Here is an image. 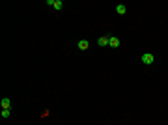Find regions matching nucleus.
Wrapping results in <instances>:
<instances>
[{"label":"nucleus","mask_w":168,"mask_h":125,"mask_svg":"<svg viewBox=\"0 0 168 125\" xmlns=\"http://www.w3.org/2000/svg\"><path fill=\"white\" fill-rule=\"evenodd\" d=\"M116 13H118V15H125V13H127V6L118 4V6H116Z\"/></svg>","instance_id":"4"},{"label":"nucleus","mask_w":168,"mask_h":125,"mask_svg":"<svg viewBox=\"0 0 168 125\" xmlns=\"http://www.w3.org/2000/svg\"><path fill=\"white\" fill-rule=\"evenodd\" d=\"M109 38H110V35H101V38L97 39V45L99 47H106V45H109Z\"/></svg>","instance_id":"3"},{"label":"nucleus","mask_w":168,"mask_h":125,"mask_svg":"<svg viewBox=\"0 0 168 125\" xmlns=\"http://www.w3.org/2000/svg\"><path fill=\"white\" fill-rule=\"evenodd\" d=\"M119 45H122L119 38H116V35H110V38H109V47H112V49H118Z\"/></svg>","instance_id":"1"},{"label":"nucleus","mask_w":168,"mask_h":125,"mask_svg":"<svg viewBox=\"0 0 168 125\" xmlns=\"http://www.w3.org/2000/svg\"><path fill=\"white\" fill-rule=\"evenodd\" d=\"M88 47H90V43H88L86 39H80V41H79V49H80V51H86Z\"/></svg>","instance_id":"6"},{"label":"nucleus","mask_w":168,"mask_h":125,"mask_svg":"<svg viewBox=\"0 0 168 125\" xmlns=\"http://www.w3.org/2000/svg\"><path fill=\"white\" fill-rule=\"evenodd\" d=\"M142 64H146V65L153 64V54H151V52H144V54H142Z\"/></svg>","instance_id":"2"},{"label":"nucleus","mask_w":168,"mask_h":125,"mask_svg":"<svg viewBox=\"0 0 168 125\" xmlns=\"http://www.w3.org/2000/svg\"><path fill=\"white\" fill-rule=\"evenodd\" d=\"M52 8H54V9H64V2H62V0H54V4H52Z\"/></svg>","instance_id":"7"},{"label":"nucleus","mask_w":168,"mask_h":125,"mask_svg":"<svg viewBox=\"0 0 168 125\" xmlns=\"http://www.w3.org/2000/svg\"><path fill=\"white\" fill-rule=\"evenodd\" d=\"M0 106H2V108H11V101H9V97H4L2 101H0Z\"/></svg>","instance_id":"5"},{"label":"nucleus","mask_w":168,"mask_h":125,"mask_svg":"<svg viewBox=\"0 0 168 125\" xmlns=\"http://www.w3.org/2000/svg\"><path fill=\"white\" fill-rule=\"evenodd\" d=\"M9 114H11V112H9V108H2V112H0V116H2L4 120H6V118H9Z\"/></svg>","instance_id":"8"}]
</instances>
